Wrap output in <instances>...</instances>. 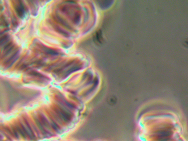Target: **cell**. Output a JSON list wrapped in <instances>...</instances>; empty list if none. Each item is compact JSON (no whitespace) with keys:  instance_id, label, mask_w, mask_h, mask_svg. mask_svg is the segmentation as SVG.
I'll list each match as a JSON object with an SVG mask.
<instances>
[{"instance_id":"cell-1","label":"cell","mask_w":188,"mask_h":141,"mask_svg":"<svg viewBox=\"0 0 188 141\" xmlns=\"http://www.w3.org/2000/svg\"><path fill=\"white\" fill-rule=\"evenodd\" d=\"M19 4L15 7V10L18 16L21 18L24 17L26 12V9L24 4L21 1H19Z\"/></svg>"},{"instance_id":"cell-2","label":"cell","mask_w":188,"mask_h":141,"mask_svg":"<svg viewBox=\"0 0 188 141\" xmlns=\"http://www.w3.org/2000/svg\"><path fill=\"white\" fill-rule=\"evenodd\" d=\"M54 18L57 21L60 23V24H61L63 26L65 27L66 28H67L69 30H72L73 29L72 27H71L68 24V23L65 20H64L63 18L61 17L60 16H59L58 15H56L55 17H54Z\"/></svg>"},{"instance_id":"cell-3","label":"cell","mask_w":188,"mask_h":141,"mask_svg":"<svg viewBox=\"0 0 188 141\" xmlns=\"http://www.w3.org/2000/svg\"><path fill=\"white\" fill-rule=\"evenodd\" d=\"M19 50L17 51L11 57H10L9 59H8L6 63V64H7V65H11V64H12L16 60V59H18V57L19 56Z\"/></svg>"},{"instance_id":"cell-4","label":"cell","mask_w":188,"mask_h":141,"mask_svg":"<svg viewBox=\"0 0 188 141\" xmlns=\"http://www.w3.org/2000/svg\"><path fill=\"white\" fill-rule=\"evenodd\" d=\"M54 29H55V30L57 32H59V33L63 35L65 37H69V33L68 32L66 31H65L64 30L62 29L61 28L59 27L58 26L56 25H54Z\"/></svg>"},{"instance_id":"cell-5","label":"cell","mask_w":188,"mask_h":141,"mask_svg":"<svg viewBox=\"0 0 188 141\" xmlns=\"http://www.w3.org/2000/svg\"><path fill=\"white\" fill-rule=\"evenodd\" d=\"M45 52L46 53L52 55H59V53L56 50L52 49L49 48L48 47H45L44 49Z\"/></svg>"},{"instance_id":"cell-6","label":"cell","mask_w":188,"mask_h":141,"mask_svg":"<svg viewBox=\"0 0 188 141\" xmlns=\"http://www.w3.org/2000/svg\"><path fill=\"white\" fill-rule=\"evenodd\" d=\"M9 36L8 35H6L3 37L1 38V45H3L4 44L6 43V42L9 40Z\"/></svg>"},{"instance_id":"cell-7","label":"cell","mask_w":188,"mask_h":141,"mask_svg":"<svg viewBox=\"0 0 188 141\" xmlns=\"http://www.w3.org/2000/svg\"><path fill=\"white\" fill-rule=\"evenodd\" d=\"M96 37V39L98 42H102V37L100 32L98 31L97 32Z\"/></svg>"}]
</instances>
